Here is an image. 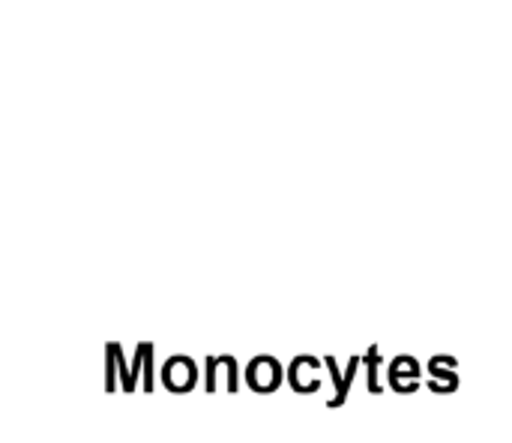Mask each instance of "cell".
<instances>
[{
	"mask_svg": "<svg viewBox=\"0 0 512 443\" xmlns=\"http://www.w3.org/2000/svg\"><path fill=\"white\" fill-rule=\"evenodd\" d=\"M288 381L294 393H315L321 387V363L315 357H297L288 372Z\"/></svg>",
	"mask_w": 512,
	"mask_h": 443,
	"instance_id": "obj_4",
	"label": "cell"
},
{
	"mask_svg": "<svg viewBox=\"0 0 512 443\" xmlns=\"http://www.w3.org/2000/svg\"><path fill=\"white\" fill-rule=\"evenodd\" d=\"M420 378H423V366L417 363V357L405 354L390 366V387L396 393H414L420 387Z\"/></svg>",
	"mask_w": 512,
	"mask_h": 443,
	"instance_id": "obj_3",
	"label": "cell"
},
{
	"mask_svg": "<svg viewBox=\"0 0 512 443\" xmlns=\"http://www.w3.org/2000/svg\"><path fill=\"white\" fill-rule=\"evenodd\" d=\"M282 378H285V375H282V366H279V360L270 357V354L255 357V360L249 363V369H246V387L255 390V393H273V390H279Z\"/></svg>",
	"mask_w": 512,
	"mask_h": 443,
	"instance_id": "obj_1",
	"label": "cell"
},
{
	"mask_svg": "<svg viewBox=\"0 0 512 443\" xmlns=\"http://www.w3.org/2000/svg\"><path fill=\"white\" fill-rule=\"evenodd\" d=\"M429 390L432 393H456L459 387V375H456V360L453 357H432L429 360Z\"/></svg>",
	"mask_w": 512,
	"mask_h": 443,
	"instance_id": "obj_5",
	"label": "cell"
},
{
	"mask_svg": "<svg viewBox=\"0 0 512 443\" xmlns=\"http://www.w3.org/2000/svg\"><path fill=\"white\" fill-rule=\"evenodd\" d=\"M162 384L171 393H192L198 384V369L189 357H171L162 366Z\"/></svg>",
	"mask_w": 512,
	"mask_h": 443,
	"instance_id": "obj_2",
	"label": "cell"
}]
</instances>
